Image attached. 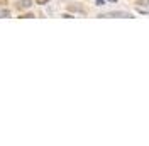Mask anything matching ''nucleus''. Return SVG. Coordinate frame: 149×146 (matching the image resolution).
<instances>
[{
    "mask_svg": "<svg viewBox=\"0 0 149 146\" xmlns=\"http://www.w3.org/2000/svg\"><path fill=\"white\" fill-rule=\"evenodd\" d=\"M69 10H75V12H80V14H86V10H85V9H81L80 5H69Z\"/></svg>",
    "mask_w": 149,
    "mask_h": 146,
    "instance_id": "4",
    "label": "nucleus"
},
{
    "mask_svg": "<svg viewBox=\"0 0 149 146\" xmlns=\"http://www.w3.org/2000/svg\"><path fill=\"white\" fill-rule=\"evenodd\" d=\"M102 17H127V19H132V15L127 12H120V10H113V12H109L107 15H102Z\"/></svg>",
    "mask_w": 149,
    "mask_h": 146,
    "instance_id": "1",
    "label": "nucleus"
},
{
    "mask_svg": "<svg viewBox=\"0 0 149 146\" xmlns=\"http://www.w3.org/2000/svg\"><path fill=\"white\" fill-rule=\"evenodd\" d=\"M0 17L5 19V17H10V10H0Z\"/></svg>",
    "mask_w": 149,
    "mask_h": 146,
    "instance_id": "5",
    "label": "nucleus"
},
{
    "mask_svg": "<svg viewBox=\"0 0 149 146\" xmlns=\"http://www.w3.org/2000/svg\"><path fill=\"white\" fill-rule=\"evenodd\" d=\"M32 5V0H20L19 2V9H29Z\"/></svg>",
    "mask_w": 149,
    "mask_h": 146,
    "instance_id": "2",
    "label": "nucleus"
},
{
    "mask_svg": "<svg viewBox=\"0 0 149 146\" xmlns=\"http://www.w3.org/2000/svg\"><path fill=\"white\" fill-rule=\"evenodd\" d=\"M63 17H65V19H75L71 14H63Z\"/></svg>",
    "mask_w": 149,
    "mask_h": 146,
    "instance_id": "8",
    "label": "nucleus"
},
{
    "mask_svg": "<svg viewBox=\"0 0 149 146\" xmlns=\"http://www.w3.org/2000/svg\"><path fill=\"white\" fill-rule=\"evenodd\" d=\"M95 5L102 7V5H105V0H95Z\"/></svg>",
    "mask_w": 149,
    "mask_h": 146,
    "instance_id": "7",
    "label": "nucleus"
},
{
    "mask_svg": "<svg viewBox=\"0 0 149 146\" xmlns=\"http://www.w3.org/2000/svg\"><path fill=\"white\" fill-rule=\"evenodd\" d=\"M51 0H36V4L37 5H46V4H49Z\"/></svg>",
    "mask_w": 149,
    "mask_h": 146,
    "instance_id": "6",
    "label": "nucleus"
},
{
    "mask_svg": "<svg viewBox=\"0 0 149 146\" xmlns=\"http://www.w3.org/2000/svg\"><path fill=\"white\" fill-rule=\"evenodd\" d=\"M136 7H137V9L149 7V0H136Z\"/></svg>",
    "mask_w": 149,
    "mask_h": 146,
    "instance_id": "3",
    "label": "nucleus"
},
{
    "mask_svg": "<svg viewBox=\"0 0 149 146\" xmlns=\"http://www.w3.org/2000/svg\"><path fill=\"white\" fill-rule=\"evenodd\" d=\"M109 2H110V4H115V2H117V0H109Z\"/></svg>",
    "mask_w": 149,
    "mask_h": 146,
    "instance_id": "9",
    "label": "nucleus"
}]
</instances>
